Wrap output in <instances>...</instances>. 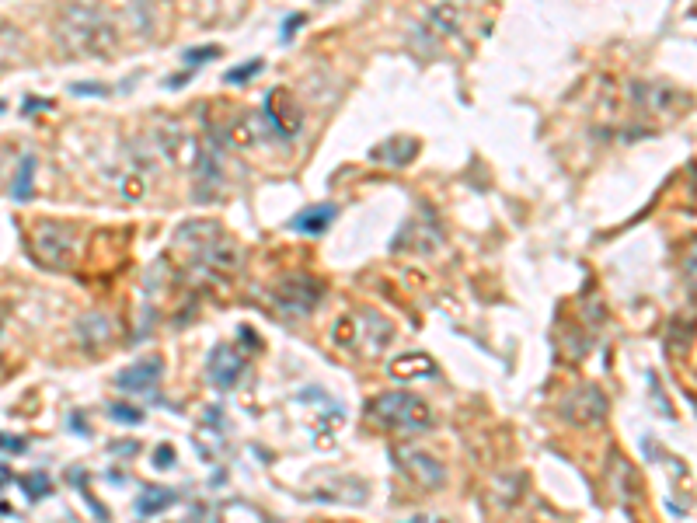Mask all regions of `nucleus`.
<instances>
[{
	"label": "nucleus",
	"mask_w": 697,
	"mask_h": 523,
	"mask_svg": "<svg viewBox=\"0 0 697 523\" xmlns=\"http://www.w3.org/2000/svg\"><path fill=\"white\" fill-rule=\"evenodd\" d=\"M401 234H405V238L394 241V248H405L412 238H419L415 252H433V248L443 241V238H440V224H436V213H433V210H419L412 220H408L405 231H401Z\"/></svg>",
	"instance_id": "nucleus-5"
},
{
	"label": "nucleus",
	"mask_w": 697,
	"mask_h": 523,
	"mask_svg": "<svg viewBox=\"0 0 697 523\" xmlns=\"http://www.w3.org/2000/svg\"><path fill=\"white\" fill-rule=\"evenodd\" d=\"M32 255L46 269H70L74 265V231L60 220H42L35 224V234L28 238Z\"/></svg>",
	"instance_id": "nucleus-3"
},
{
	"label": "nucleus",
	"mask_w": 697,
	"mask_h": 523,
	"mask_svg": "<svg viewBox=\"0 0 697 523\" xmlns=\"http://www.w3.org/2000/svg\"><path fill=\"white\" fill-rule=\"evenodd\" d=\"M262 67H265L262 60H248L241 70H227L224 81H227V84H244V81H251V77H255V74H262Z\"/></svg>",
	"instance_id": "nucleus-18"
},
{
	"label": "nucleus",
	"mask_w": 697,
	"mask_h": 523,
	"mask_svg": "<svg viewBox=\"0 0 697 523\" xmlns=\"http://www.w3.org/2000/svg\"><path fill=\"white\" fill-rule=\"evenodd\" d=\"M684 276H687V283H691V290H694V297H697V241L691 248H687V259H684Z\"/></svg>",
	"instance_id": "nucleus-19"
},
{
	"label": "nucleus",
	"mask_w": 697,
	"mask_h": 523,
	"mask_svg": "<svg viewBox=\"0 0 697 523\" xmlns=\"http://www.w3.org/2000/svg\"><path fill=\"white\" fill-rule=\"evenodd\" d=\"M255 140H258V133L251 119H241V123H234L231 130H227V143H234V147H251Z\"/></svg>",
	"instance_id": "nucleus-17"
},
{
	"label": "nucleus",
	"mask_w": 697,
	"mask_h": 523,
	"mask_svg": "<svg viewBox=\"0 0 697 523\" xmlns=\"http://www.w3.org/2000/svg\"><path fill=\"white\" fill-rule=\"evenodd\" d=\"M419 150V140H412V136H394V140L380 143L377 150H373V161H384V164H408L412 161V154Z\"/></svg>",
	"instance_id": "nucleus-13"
},
{
	"label": "nucleus",
	"mask_w": 697,
	"mask_h": 523,
	"mask_svg": "<svg viewBox=\"0 0 697 523\" xmlns=\"http://www.w3.org/2000/svg\"><path fill=\"white\" fill-rule=\"evenodd\" d=\"M220 49L217 46H206V49H189L185 53V63H199V60H217Z\"/></svg>",
	"instance_id": "nucleus-20"
},
{
	"label": "nucleus",
	"mask_w": 697,
	"mask_h": 523,
	"mask_svg": "<svg viewBox=\"0 0 697 523\" xmlns=\"http://www.w3.org/2000/svg\"><path fill=\"white\" fill-rule=\"evenodd\" d=\"M325 297V286L321 279L307 276V272H293V276H283L272 290V300L279 304V311L290 314V318H300V314H311L314 307Z\"/></svg>",
	"instance_id": "nucleus-4"
},
{
	"label": "nucleus",
	"mask_w": 697,
	"mask_h": 523,
	"mask_svg": "<svg viewBox=\"0 0 697 523\" xmlns=\"http://www.w3.org/2000/svg\"><path fill=\"white\" fill-rule=\"evenodd\" d=\"M157 377H161V360H143V363H136V367L122 370L116 377V384L126 391H147L157 384Z\"/></svg>",
	"instance_id": "nucleus-11"
},
{
	"label": "nucleus",
	"mask_w": 697,
	"mask_h": 523,
	"mask_svg": "<svg viewBox=\"0 0 697 523\" xmlns=\"http://www.w3.org/2000/svg\"><path fill=\"white\" fill-rule=\"evenodd\" d=\"M206 370H210V381L217 384V388H234V384L241 381V374H244V360L237 356L234 346H217L210 353Z\"/></svg>",
	"instance_id": "nucleus-6"
},
{
	"label": "nucleus",
	"mask_w": 697,
	"mask_h": 523,
	"mask_svg": "<svg viewBox=\"0 0 697 523\" xmlns=\"http://www.w3.org/2000/svg\"><path fill=\"white\" fill-rule=\"evenodd\" d=\"M405 471H408V478H412L415 485H422V489H440V485L447 482V471H443V464L433 461V454H422V450L405 454Z\"/></svg>",
	"instance_id": "nucleus-8"
},
{
	"label": "nucleus",
	"mask_w": 697,
	"mask_h": 523,
	"mask_svg": "<svg viewBox=\"0 0 697 523\" xmlns=\"http://www.w3.org/2000/svg\"><path fill=\"white\" fill-rule=\"evenodd\" d=\"M35 157L32 154H25L21 157V171H18V178H14V199L18 203H25V199H32V182H35Z\"/></svg>",
	"instance_id": "nucleus-16"
},
{
	"label": "nucleus",
	"mask_w": 697,
	"mask_h": 523,
	"mask_svg": "<svg viewBox=\"0 0 697 523\" xmlns=\"http://www.w3.org/2000/svg\"><path fill=\"white\" fill-rule=\"evenodd\" d=\"M21 56H25V39H21V32L14 25H4V21H0V70L21 63Z\"/></svg>",
	"instance_id": "nucleus-14"
},
{
	"label": "nucleus",
	"mask_w": 697,
	"mask_h": 523,
	"mask_svg": "<svg viewBox=\"0 0 697 523\" xmlns=\"http://www.w3.org/2000/svg\"><path fill=\"white\" fill-rule=\"evenodd\" d=\"M0 447H4V450H25V440H7V436H0Z\"/></svg>",
	"instance_id": "nucleus-23"
},
{
	"label": "nucleus",
	"mask_w": 697,
	"mask_h": 523,
	"mask_svg": "<svg viewBox=\"0 0 697 523\" xmlns=\"http://www.w3.org/2000/svg\"><path fill=\"white\" fill-rule=\"evenodd\" d=\"M304 25V18H286V25H283V35H290L293 28H300Z\"/></svg>",
	"instance_id": "nucleus-24"
},
{
	"label": "nucleus",
	"mask_w": 697,
	"mask_h": 523,
	"mask_svg": "<svg viewBox=\"0 0 697 523\" xmlns=\"http://www.w3.org/2000/svg\"><path fill=\"white\" fill-rule=\"evenodd\" d=\"M112 415H116L119 422H140V412H136V408H122V405H116V408H112Z\"/></svg>",
	"instance_id": "nucleus-21"
},
{
	"label": "nucleus",
	"mask_w": 697,
	"mask_h": 523,
	"mask_svg": "<svg viewBox=\"0 0 697 523\" xmlns=\"http://www.w3.org/2000/svg\"><path fill=\"white\" fill-rule=\"evenodd\" d=\"M332 220H335V206L332 203H321V206H311V210L297 213V217L290 220V231L318 238V234H325L328 227H332Z\"/></svg>",
	"instance_id": "nucleus-10"
},
{
	"label": "nucleus",
	"mask_w": 697,
	"mask_h": 523,
	"mask_svg": "<svg viewBox=\"0 0 697 523\" xmlns=\"http://www.w3.org/2000/svg\"><path fill=\"white\" fill-rule=\"evenodd\" d=\"M119 35L98 7L70 4L56 18V46L67 56H109Z\"/></svg>",
	"instance_id": "nucleus-1"
},
{
	"label": "nucleus",
	"mask_w": 697,
	"mask_h": 523,
	"mask_svg": "<svg viewBox=\"0 0 697 523\" xmlns=\"http://www.w3.org/2000/svg\"><path fill=\"white\" fill-rule=\"evenodd\" d=\"M426 18H429V28H433V32H440V35H457V32H461V11H457L454 4L429 7Z\"/></svg>",
	"instance_id": "nucleus-15"
},
{
	"label": "nucleus",
	"mask_w": 697,
	"mask_h": 523,
	"mask_svg": "<svg viewBox=\"0 0 697 523\" xmlns=\"http://www.w3.org/2000/svg\"><path fill=\"white\" fill-rule=\"evenodd\" d=\"M70 91H74V95H84V91H88V95H105L109 88H105V84H74Z\"/></svg>",
	"instance_id": "nucleus-22"
},
{
	"label": "nucleus",
	"mask_w": 697,
	"mask_h": 523,
	"mask_svg": "<svg viewBox=\"0 0 697 523\" xmlns=\"http://www.w3.org/2000/svg\"><path fill=\"white\" fill-rule=\"evenodd\" d=\"M366 419L387 426L394 433H426L433 429V412L422 398L405 391H387L366 405Z\"/></svg>",
	"instance_id": "nucleus-2"
},
{
	"label": "nucleus",
	"mask_w": 697,
	"mask_h": 523,
	"mask_svg": "<svg viewBox=\"0 0 697 523\" xmlns=\"http://www.w3.org/2000/svg\"><path fill=\"white\" fill-rule=\"evenodd\" d=\"M433 374H436V363L426 353H408L391 363V377H398V381H419V377H433Z\"/></svg>",
	"instance_id": "nucleus-12"
},
{
	"label": "nucleus",
	"mask_w": 697,
	"mask_h": 523,
	"mask_svg": "<svg viewBox=\"0 0 697 523\" xmlns=\"http://www.w3.org/2000/svg\"><path fill=\"white\" fill-rule=\"evenodd\" d=\"M157 147L164 150V154L171 157V161H185L192 164L199 157L196 143H192V136L185 130H178V126H161V133H157Z\"/></svg>",
	"instance_id": "nucleus-9"
},
{
	"label": "nucleus",
	"mask_w": 697,
	"mask_h": 523,
	"mask_svg": "<svg viewBox=\"0 0 697 523\" xmlns=\"http://www.w3.org/2000/svg\"><path fill=\"white\" fill-rule=\"evenodd\" d=\"M265 119H269V126L279 136H293L300 130V112L293 105V98H286V91H272L265 98Z\"/></svg>",
	"instance_id": "nucleus-7"
}]
</instances>
